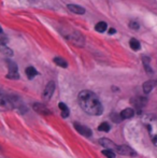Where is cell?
<instances>
[{"instance_id": "9a60e30c", "label": "cell", "mask_w": 157, "mask_h": 158, "mask_svg": "<svg viewBox=\"0 0 157 158\" xmlns=\"http://www.w3.org/2000/svg\"><path fill=\"white\" fill-rule=\"evenodd\" d=\"M155 85H156V82L155 81H147L144 84H143V91H144V94H150L152 89L155 87Z\"/></svg>"}, {"instance_id": "30bf717a", "label": "cell", "mask_w": 157, "mask_h": 158, "mask_svg": "<svg viewBox=\"0 0 157 158\" xmlns=\"http://www.w3.org/2000/svg\"><path fill=\"white\" fill-rule=\"evenodd\" d=\"M69 39L71 40L72 42H74L76 45H83L84 44V38H83V35L80 32L74 31L73 35H71L69 37Z\"/></svg>"}, {"instance_id": "6da1fadb", "label": "cell", "mask_w": 157, "mask_h": 158, "mask_svg": "<svg viewBox=\"0 0 157 158\" xmlns=\"http://www.w3.org/2000/svg\"><path fill=\"white\" fill-rule=\"evenodd\" d=\"M78 100L81 109L89 115L97 116L102 113V104L93 91L82 90L78 94Z\"/></svg>"}, {"instance_id": "603a6c76", "label": "cell", "mask_w": 157, "mask_h": 158, "mask_svg": "<svg viewBox=\"0 0 157 158\" xmlns=\"http://www.w3.org/2000/svg\"><path fill=\"white\" fill-rule=\"evenodd\" d=\"M98 129H99L100 131H104V132H108V131H110L111 126H110V125H109L108 123H102V124H100V126L98 127Z\"/></svg>"}, {"instance_id": "cb8c5ba5", "label": "cell", "mask_w": 157, "mask_h": 158, "mask_svg": "<svg viewBox=\"0 0 157 158\" xmlns=\"http://www.w3.org/2000/svg\"><path fill=\"white\" fill-rule=\"evenodd\" d=\"M129 27L131 29H133V30H138V29L140 28V25L138 22L136 21H131L130 23H129Z\"/></svg>"}, {"instance_id": "8992f818", "label": "cell", "mask_w": 157, "mask_h": 158, "mask_svg": "<svg viewBox=\"0 0 157 158\" xmlns=\"http://www.w3.org/2000/svg\"><path fill=\"white\" fill-rule=\"evenodd\" d=\"M8 43V39L7 38H3V37H1L0 38V52L4 54L6 56H13V51L11 49H9L7 45Z\"/></svg>"}, {"instance_id": "ba28073f", "label": "cell", "mask_w": 157, "mask_h": 158, "mask_svg": "<svg viewBox=\"0 0 157 158\" xmlns=\"http://www.w3.org/2000/svg\"><path fill=\"white\" fill-rule=\"evenodd\" d=\"M74 128L75 130L78 131L80 134H82L83 137H87L89 138L92 136V130L87 128L86 126H83L81 124H78V123H74Z\"/></svg>"}, {"instance_id": "484cf974", "label": "cell", "mask_w": 157, "mask_h": 158, "mask_svg": "<svg viewBox=\"0 0 157 158\" xmlns=\"http://www.w3.org/2000/svg\"><path fill=\"white\" fill-rule=\"evenodd\" d=\"M115 32H116V30H115L114 28H111L110 30H109V33H110V35H113V33H115Z\"/></svg>"}, {"instance_id": "44dd1931", "label": "cell", "mask_w": 157, "mask_h": 158, "mask_svg": "<svg viewBox=\"0 0 157 158\" xmlns=\"http://www.w3.org/2000/svg\"><path fill=\"white\" fill-rule=\"evenodd\" d=\"M37 74H38V72H37V70L35 69L33 67H28L26 68V75L28 77V79H33V77H36Z\"/></svg>"}, {"instance_id": "7402d4cb", "label": "cell", "mask_w": 157, "mask_h": 158, "mask_svg": "<svg viewBox=\"0 0 157 158\" xmlns=\"http://www.w3.org/2000/svg\"><path fill=\"white\" fill-rule=\"evenodd\" d=\"M102 154H104L107 158H115V152L113 151V150H109V148H107V150H104V151L102 152Z\"/></svg>"}, {"instance_id": "ac0fdd59", "label": "cell", "mask_w": 157, "mask_h": 158, "mask_svg": "<svg viewBox=\"0 0 157 158\" xmlns=\"http://www.w3.org/2000/svg\"><path fill=\"white\" fill-rule=\"evenodd\" d=\"M108 28V25L106 22H99V23H97L96 26H95V29H96L98 32H104L107 30Z\"/></svg>"}, {"instance_id": "4316f807", "label": "cell", "mask_w": 157, "mask_h": 158, "mask_svg": "<svg viewBox=\"0 0 157 158\" xmlns=\"http://www.w3.org/2000/svg\"><path fill=\"white\" fill-rule=\"evenodd\" d=\"M2 35V29H1V27H0V35Z\"/></svg>"}, {"instance_id": "d4e9b609", "label": "cell", "mask_w": 157, "mask_h": 158, "mask_svg": "<svg viewBox=\"0 0 157 158\" xmlns=\"http://www.w3.org/2000/svg\"><path fill=\"white\" fill-rule=\"evenodd\" d=\"M118 116H121V115H119V114L117 115V114H115V113H114V114L112 115V120H114V122H116V123H118V122H121L122 118H117Z\"/></svg>"}, {"instance_id": "3957f363", "label": "cell", "mask_w": 157, "mask_h": 158, "mask_svg": "<svg viewBox=\"0 0 157 158\" xmlns=\"http://www.w3.org/2000/svg\"><path fill=\"white\" fill-rule=\"evenodd\" d=\"M14 109L12 97L0 94V111H8Z\"/></svg>"}, {"instance_id": "8fae6325", "label": "cell", "mask_w": 157, "mask_h": 158, "mask_svg": "<svg viewBox=\"0 0 157 158\" xmlns=\"http://www.w3.org/2000/svg\"><path fill=\"white\" fill-rule=\"evenodd\" d=\"M99 143L102 145V146H104L106 148H109V150H113V151L115 152V150H116V144L113 142V141L109 140V139H106V138H102V139H100L99 140Z\"/></svg>"}, {"instance_id": "5bb4252c", "label": "cell", "mask_w": 157, "mask_h": 158, "mask_svg": "<svg viewBox=\"0 0 157 158\" xmlns=\"http://www.w3.org/2000/svg\"><path fill=\"white\" fill-rule=\"evenodd\" d=\"M119 115H121V117L123 118V120L131 118V117H133V115H135V110L131 109V108H127V109L123 110Z\"/></svg>"}, {"instance_id": "83f0119b", "label": "cell", "mask_w": 157, "mask_h": 158, "mask_svg": "<svg viewBox=\"0 0 157 158\" xmlns=\"http://www.w3.org/2000/svg\"><path fill=\"white\" fill-rule=\"evenodd\" d=\"M29 1H36V0H29Z\"/></svg>"}, {"instance_id": "277c9868", "label": "cell", "mask_w": 157, "mask_h": 158, "mask_svg": "<svg viewBox=\"0 0 157 158\" xmlns=\"http://www.w3.org/2000/svg\"><path fill=\"white\" fill-rule=\"evenodd\" d=\"M7 65H8V69H9V73L7 74L8 79H11V80H17V79H19V73H18V69L16 63L8 60Z\"/></svg>"}, {"instance_id": "9c48e42d", "label": "cell", "mask_w": 157, "mask_h": 158, "mask_svg": "<svg viewBox=\"0 0 157 158\" xmlns=\"http://www.w3.org/2000/svg\"><path fill=\"white\" fill-rule=\"evenodd\" d=\"M33 110L39 113V114H41V115H50L51 114L50 110L47 109L44 104H42V103H35L33 104Z\"/></svg>"}, {"instance_id": "2e32d148", "label": "cell", "mask_w": 157, "mask_h": 158, "mask_svg": "<svg viewBox=\"0 0 157 158\" xmlns=\"http://www.w3.org/2000/svg\"><path fill=\"white\" fill-rule=\"evenodd\" d=\"M58 108H59V110H60L61 117L67 118V117L69 116V114H70V111H69L68 106L65 104V103H63V102H59V103H58Z\"/></svg>"}, {"instance_id": "ffe728a7", "label": "cell", "mask_w": 157, "mask_h": 158, "mask_svg": "<svg viewBox=\"0 0 157 158\" xmlns=\"http://www.w3.org/2000/svg\"><path fill=\"white\" fill-rule=\"evenodd\" d=\"M54 63H56L57 66L61 67V68H67V67H68V63H67V61H66L64 58H61V57H55V58H54Z\"/></svg>"}, {"instance_id": "d6986e66", "label": "cell", "mask_w": 157, "mask_h": 158, "mask_svg": "<svg viewBox=\"0 0 157 158\" xmlns=\"http://www.w3.org/2000/svg\"><path fill=\"white\" fill-rule=\"evenodd\" d=\"M129 45H130V47H131L133 51H139L140 49H141V45H140V42L137 40V39L132 38L130 39V41H129Z\"/></svg>"}, {"instance_id": "e0dca14e", "label": "cell", "mask_w": 157, "mask_h": 158, "mask_svg": "<svg viewBox=\"0 0 157 158\" xmlns=\"http://www.w3.org/2000/svg\"><path fill=\"white\" fill-rule=\"evenodd\" d=\"M150 57L147 56H143L142 57V63H143V66H144V69H145V71L147 72H149V73H153V70H152V68H151L150 66Z\"/></svg>"}, {"instance_id": "52a82bcc", "label": "cell", "mask_w": 157, "mask_h": 158, "mask_svg": "<svg viewBox=\"0 0 157 158\" xmlns=\"http://www.w3.org/2000/svg\"><path fill=\"white\" fill-rule=\"evenodd\" d=\"M115 152H117L118 154L121 155H126V156H135L136 155V152L127 145H117Z\"/></svg>"}, {"instance_id": "5b68a950", "label": "cell", "mask_w": 157, "mask_h": 158, "mask_svg": "<svg viewBox=\"0 0 157 158\" xmlns=\"http://www.w3.org/2000/svg\"><path fill=\"white\" fill-rule=\"evenodd\" d=\"M54 90H55V83H54L53 81L49 82L47 85L45 86V88H44V90H43L42 98L44 99V100L49 101V100L52 98V96H53Z\"/></svg>"}, {"instance_id": "4fadbf2b", "label": "cell", "mask_w": 157, "mask_h": 158, "mask_svg": "<svg viewBox=\"0 0 157 158\" xmlns=\"http://www.w3.org/2000/svg\"><path fill=\"white\" fill-rule=\"evenodd\" d=\"M68 9L74 14H84L85 13V9L78 6V4H68Z\"/></svg>"}, {"instance_id": "7a4b0ae2", "label": "cell", "mask_w": 157, "mask_h": 158, "mask_svg": "<svg viewBox=\"0 0 157 158\" xmlns=\"http://www.w3.org/2000/svg\"><path fill=\"white\" fill-rule=\"evenodd\" d=\"M147 127L149 130L150 137L154 145L157 146V118L156 117H147Z\"/></svg>"}, {"instance_id": "7c38bea8", "label": "cell", "mask_w": 157, "mask_h": 158, "mask_svg": "<svg viewBox=\"0 0 157 158\" xmlns=\"http://www.w3.org/2000/svg\"><path fill=\"white\" fill-rule=\"evenodd\" d=\"M131 102L133 103V105L136 106V108H143V106H145L147 103V98H144V97H136V98H133L131 100Z\"/></svg>"}]
</instances>
